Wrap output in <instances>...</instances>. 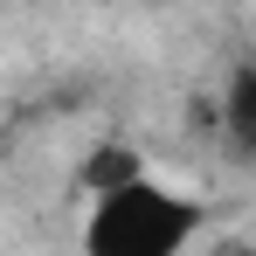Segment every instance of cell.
Instances as JSON below:
<instances>
[{
	"instance_id": "cell-1",
	"label": "cell",
	"mask_w": 256,
	"mask_h": 256,
	"mask_svg": "<svg viewBox=\"0 0 256 256\" xmlns=\"http://www.w3.org/2000/svg\"><path fill=\"white\" fill-rule=\"evenodd\" d=\"M194 236H201V208L160 180H146L138 166L111 187H97V208L84 222V250L97 256H173Z\"/></svg>"
},
{
	"instance_id": "cell-2",
	"label": "cell",
	"mask_w": 256,
	"mask_h": 256,
	"mask_svg": "<svg viewBox=\"0 0 256 256\" xmlns=\"http://www.w3.org/2000/svg\"><path fill=\"white\" fill-rule=\"evenodd\" d=\"M222 118H228V138L256 160V62H242V70L228 76V111H222Z\"/></svg>"
}]
</instances>
